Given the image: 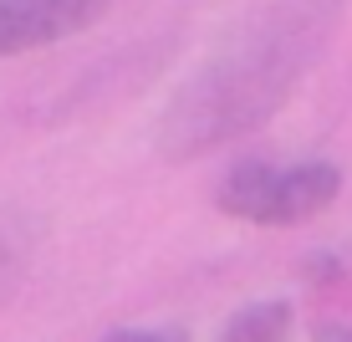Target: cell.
<instances>
[{
	"label": "cell",
	"mask_w": 352,
	"mask_h": 342,
	"mask_svg": "<svg viewBox=\"0 0 352 342\" xmlns=\"http://www.w3.org/2000/svg\"><path fill=\"white\" fill-rule=\"evenodd\" d=\"M337 26V0H291L256 16L214 62L179 87L159 118V153L199 158L276 113Z\"/></svg>",
	"instance_id": "obj_1"
},
{
	"label": "cell",
	"mask_w": 352,
	"mask_h": 342,
	"mask_svg": "<svg viewBox=\"0 0 352 342\" xmlns=\"http://www.w3.org/2000/svg\"><path fill=\"white\" fill-rule=\"evenodd\" d=\"M337 194H342V169L327 158H307L291 169L245 158L220 179L214 204L250 225H301V220H317Z\"/></svg>",
	"instance_id": "obj_2"
},
{
	"label": "cell",
	"mask_w": 352,
	"mask_h": 342,
	"mask_svg": "<svg viewBox=\"0 0 352 342\" xmlns=\"http://www.w3.org/2000/svg\"><path fill=\"white\" fill-rule=\"evenodd\" d=\"M107 0H0V56H26L87 31Z\"/></svg>",
	"instance_id": "obj_3"
},
{
	"label": "cell",
	"mask_w": 352,
	"mask_h": 342,
	"mask_svg": "<svg viewBox=\"0 0 352 342\" xmlns=\"http://www.w3.org/2000/svg\"><path fill=\"white\" fill-rule=\"evenodd\" d=\"M220 342H291V301L286 297H265L240 307L225 322Z\"/></svg>",
	"instance_id": "obj_4"
},
{
	"label": "cell",
	"mask_w": 352,
	"mask_h": 342,
	"mask_svg": "<svg viewBox=\"0 0 352 342\" xmlns=\"http://www.w3.org/2000/svg\"><path fill=\"white\" fill-rule=\"evenodd\" d=\"M31 255V225L21 215H0V297H10V286L26 271Z\"/></svg>",
	"instance_id": "obj_5"
},
{
	"label": "cell",
	"mask_w": 352,
	"mask_h": 342,
	"mask_svg": "<svg viewBox=\"0 0 352 342\" xmlns=\"http://www.w3.org/2000/svg\"><path fill=\"white\" fill-rule=\"evenodd\" d=\"M102 342H189L179 327H118V332H107Z\"/></svg>",
	"instance_id": "obj_6"
},
{
	"label": "cell",
	"mask_w": 352,
	"mask_h": 342,
	"mask_svg": "<svg viewBox=\"0 0 352 342\" xmlns=\"http://www.w3.org/2000/svg\"><path fill=\"white\" fill-rule=\"evenodd\" d=\"M311 342H352V327L347 322H317L311 327Z\"/></svg>",
	"instance_id": "obj_7"
}]
</instances>
